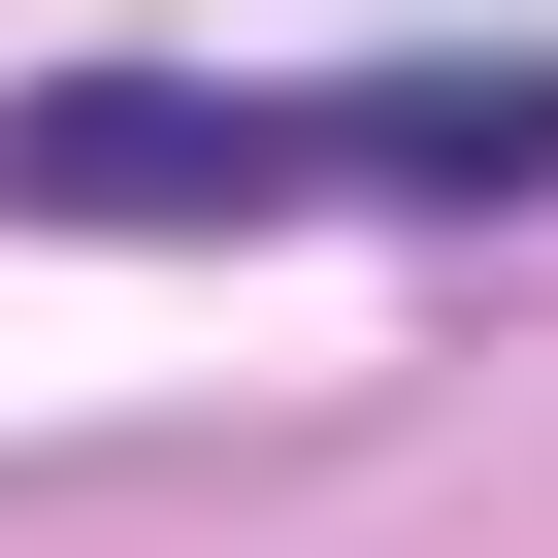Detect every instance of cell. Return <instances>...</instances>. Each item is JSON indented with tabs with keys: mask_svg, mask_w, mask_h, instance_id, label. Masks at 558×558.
Wrapping results in <instances>:
<instances>
[{
	"mask_svg": "<svg viewBox=\"0 0 558 558\" xmlns=\"http://www.w3.org/2000/svg\"><path fill=\"white\" fill-rule=\"evenodd\" d=\"M460 230V197H558V66H66L0 99V230Z\"/></svg>",
	"mask_w": 558,
	"mask_h": 558,
	"instance_id": "cell-1",
	"label": "cell"
}]
</instances>
